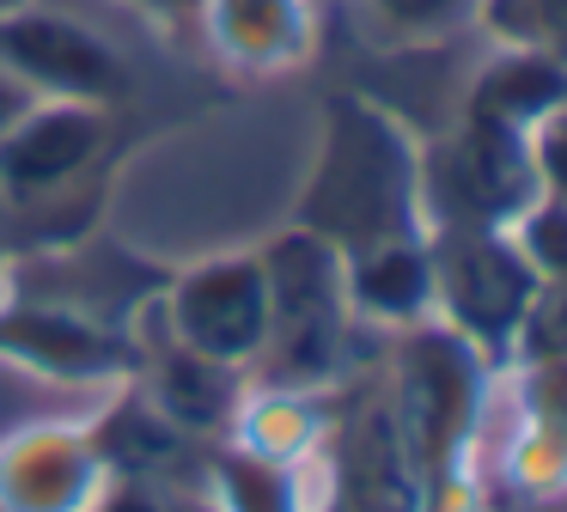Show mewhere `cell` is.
Wrapping results in <instances>:
<instances>
[{"mask_svg": "<svg viewBox=\"0 0 567 512\" xmlns=\"http://www.w3.org/2000/svg\"><path fill=\"white\" fill-rule=\"evenodd\" d=\"M0 68L25 92H50L62 104H104L123 92V61L55 12H0Z\"/></svg>", "mask_w": 567, "mask_h": 512, "instance_id": "obj_1", "label": "cell"}, {"mask_svg": "<svg viewBox=\"0 0 567 512\" xmlns=\"http://www.w3.org/2000/svg\"><path fill=\"white\" fill-rule=\"evenodd\" d=\"M177 329L208 360H238L269 336V268L208 263L177 287Z\"/></svg>", "mask_w": 567, "mask_h": 512, "instance_id": "obj_2", "label": "cell"}, {"mask_svg": "<svg viewBox=\"0 0 567 512\" xmlns=\"http://www.w3.org/2000/svg\"><path fill=\"white\" fill-rule=\"evenodd\" d=\"M104 141V116L92 104H62L25 110L13 129L0 134V190L13 195H43L55 183H68L74 171L92 165Z\"/></svg>", "mask_w": 567, "mask_h": 512, "instance_id": "obj_3", "label": "cell"}, {"mask_svg": "<svg viewBox=\"0 0 567 512\" xmlns=\"http://www.w3.org/2000/svg\"><path fill=\"white\" fill-rule=\"evenodd\" d=\"M525 268L506 263L494 244H482V250H464L452 268H445V293L457 299V311L470 317V324H501V317L518 311V299H525Z\"/></svg>", "mask_w": 567, "mask_h": 512, "instance_id": "obj_4", "label": "cell"}, {"mask_svg": "<svg viewBox=\"0 0 567 512\" xmlns=\"http://www.w3.org/2000/svg\"><path fill=\"white\" fill-rule=\"evenodd\" d=\"M214 24L245 61H281L299 43V0H214Z\"/></svg>", "mask_w": 567, "mask_h": 512, "instance_id": "obj_5", "label": "cell"}, {"mask_svg": "<svg viewBox=\"0 0 567 512\" xmlns=\"http://www.w3.org/2000/svg\"><path fill=\"white\" fill-rule=\"evenodd\" d=\"M396 31H445V24L464 19L470 0H372Z\"/></svg>", "mask_w": 567, "mask_h": 512, "instance_id": "obj_6", "label": "cell"}, {"mask_svg": "<svg viewBox=\"0 0 567 512\" xmlns=\"http://www.w3.org/2000/svg\"><path fill=\"white\" fill-rule=\"evenodd\" d=\"M543 165H549V177L567 190V116H555L549 134H543Z\"/></svg>", "mask_w": 567, "mask_h": 512, "instance_id": "obj_7", "label": "cell"}, {"mask_svg": "<svg viewBox=\"0 0 567 512\" xmlns=\"http://www.w3.org/2000/svg\"><path fill=\"white\" fill-rule=\"evenodd\" d=\"M25 110H31V92H25V85H19L7 68H0V134L13 129V122L25 116Z\"/></svg>", "mask_w": 567, "mask_h": 512, "instance_id": "obj_8", "label": "cell"}, {"mask_svg": "<svg viewBox=\"0 0 567 512\" xmlns=\"http://www.w3.org/2000/svg\"><path fill=\"white\" fill-rule=\"evenodd\" d=\"M147 12H165V19H184L189 7H208V0H141Z\"/></svg>", "mask_w": 567, "mask_h": 512, "instance_id": "obj_9", "label": "cell"}, {"mask_svg": "<svg viewBox=\"0 0 567 512\" xmlns=\"http://www.w3.org/2000/svg\"><path fill=\"white\" fill-rule=\"evenodd\" d=\"M13 7H19V0H0V12H13Z\"/></svg>", "mask_w": 567, "mask_h": 512, "instance_id": "obj_10", "label": "cell"}]
</instances>
